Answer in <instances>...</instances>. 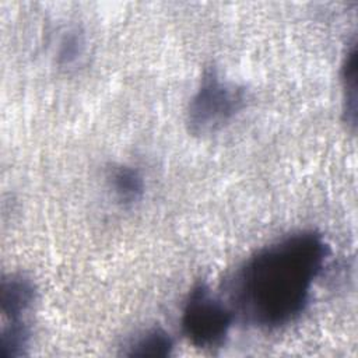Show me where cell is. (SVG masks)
<instances>
[{"label": "cell", "mask_w": 358, "mask_h": 358, "mask_svg": "<svg viewBox=\"0 0 358 358\" xmlns=\"http://www.w3.org/2000/svg\"><path fill=\"white\" fill-rule=\"evenodd\" d=\"M330 246L315 231L287 235L253 253L227 285L234 315L259 329H280L306 309Z\"/></svg>", "instance_id": "6da1fadb"}, {"label": "cell", "mask_w": 358, "mask_h": 358, "mask_svg": "<svg viewBox=\"0 0 358 358\" xmlns=\"http://www.w3.org/2000/svg\"><path fill=\"white\" fill-rule=\"evenodd\" d=\"M245 91L207 71L187 109V124L193 134H210L222 129L245 105Z\"/></svg>", "instance_id": "7a4b0ae2"}, {"label": "cell", "mask_w": 358, "mask_h": 358, "mask_svg": "<svg viewBox=\"0 0 358 358\" xmlns=\"http://www.w3.org/2000/svg\"><path fill=\"white\" fill-rule=\"evenodd\" d=\"M235 315L207 285L194 287L182 310V329L187 340L200 348L220 347L232 326Z\"/></svg>", "instance_id": "3957f363"}, {"label": "cell", "mask_w": 358, "mask_h": 358, "mask_svg": "<svg viewBox=\"0 0 358 358\" xmlns=\"http://www.w3.org/2000/svg\"><path fill=\"white\" fill-rule=\"evenodd\" d=\"M36 298L34 282L22 274H10L1 281L0 306L8 322H27Z\"/></svg>", "instance_id": "277c9868"}, {"label": "cell", "mask_w": 358, "mask_h": 358, "mask_svg": "<svg viewBox=\"0 0 358 358\" xmlns=\"http://www.w3.org/2000/svg\"><path fill=\"white\" fill-rule=\"evenodd\" d=\"M108 183L115 197L124 206H133L144 194V179L133 166L115 165L108 172Z\"/></svg>", "instance_id": "5b68a950"}, {"label": "cell", "mask_w": 358, "mask_h": 358, "mask_svg": "<svg viewBox=\"0 0 358 358\" xmlns=\"http://www.w3.org/2000/svg\"><path fill=\"white\" fill-rule=\"evenodd\" d=\"M173 348L171 336L162 329H148L126 345L124 355L129 357H166Z\"/></svg>", "instance_id": "8992f818"}, {"label": "cell", "mask_w": 358, "mask_h": 358, "mask_svg": "<svg viewBox=\"0 0 358 358\" xmlns=\"http://www.w3.org/2000/svg\"><path fill=\"white\" fill-rule=\"evenodd\" d=\"M344 92V115L347 123L355 126L357 117V48L355 45L347 52L341 70Z\"/></svg>", "instance_id": "52a82bcc"}, {"label": "cell", "mask_w": 358, "mask_h": 358, "mask_svg": "<svg viewBox=\"0 0 358 358\" xmlns=\"http://www.w3.org/2000/svg\"><path fill=\"white\" fill-rule=\"evenodd\" d=\"M31 338L27 322H8L0 337V354L3 358H15L25 354Z\"/></svg>", "instance_id": "ba28073f"}, {"label": "cell", "mask_w": 358, "mask_h": 358, "mask_svg": "<svg viewBox=\"0 0 358 358\" xmlns=\"http://www.w3.org/2000/svg\"><path fill=\"white\" fill-rule=\"evenodd\" d=\"M83 38L77 32H69L64 35V38L60 42L59 46V62L62 64H71L77 60V57L81 55L83 50Z\"/></svg>", "instance_id": "9c48e42d"}]
</instances>
